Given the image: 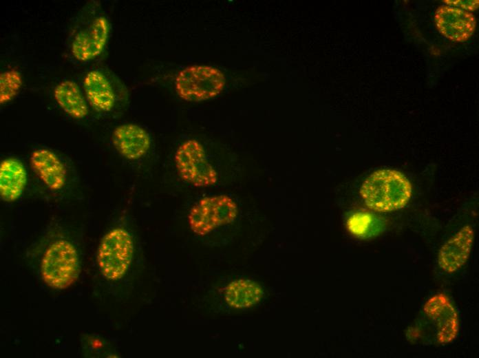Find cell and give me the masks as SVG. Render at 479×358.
Returning <instances> with one entry per match:
<instances>
[{
    "label": "cell",
    "mask_w": 479,
    "mask_h": 358,
    "mask_svg": "<svg viewBox=\"0 0 479 358\" xmlns=\"http://www.w3.org/2000/svg\"><path fill=\"white\" fill-rule=\"evenodd\" d=\"M366 206L376 212H391L401 209L409 202L412 187L401 172L379 169L363 181L359 191Z\"/></svg>",
    "instance_id": "6da1fadb"
},
{
    "label": "cell",
    "mask_w": 479,
    "mask_h": 358,
    "mask_svg": "<svg viewBox=\"0 0 479 358\" xmlns=\"http://www.w3.org/2000/svg\"><path fill=\"white\" fill-rule=\"evenodd\" d=\"M225 83V76L219 69L208 65H193L178 73L175 88L182 100L200 102L219 95Z\"/></svg>",
    "instance_id": "7a4b0ae2"
},
{
    "label": "cell",
    "mask_w": 479,
    "mask_h": 358,
    "mask_svg": "<svg viewBox=\"0 0 479 358\" xmlns=\"http://www.w3.org/2000/svg\"><path fill=\"white\" fill-rule=\"evenodd\" d=\"M41 270L44 282L52 288L69 287L76 282L80 271L76 248L65 240L54 242L43 255Z\"/></svg>",
    "instance_id": "3957f363"
},
{
    "label": "cell",
    "mask_w": 479,
    "mask_h": 358,
    "mask_svg": "<svg viewBox=\"0 0 479 358\" xmlns=\"http://www.w3.org/2000/svg\"><path fill=\"white\" fill-rule=\"evenodd\" d=\"M134 243L129 233L120 228L109 231L102 239L97 251L101 273L106 278H121L131 264Z\"/></svg>",
    "instance_id": "277c9868"
},
{
    "label": "cell",
    "mask_w": 479,
    "mask_h": 358,
    "mask_svg": "<svg viewBox=\"0 0 479 358\" xmlns=\"http://www.w3.org/2000/svg\"><path fill=\"white\" fill-rule=\"evenodd\" d=\"M238 213L235 202L226 195L205 197L190 209L188 222L198 235H205L217 227L233 222Z\"/></svg>",
    "instance_id": "5b68a950"
},
{
    "label": "cell",
    "mask_w": 479,
    "mask_h": 358,
    "mask_svg": "<svg viewBox=\"0 0 479 358\" xmlns=\"http://www.w3.org/2000/svg\"><path fill=\"white\" fill-rule=\"evenodd\" d=\"M174 161L178 175L184 181L197 187L216 183L217 172L198 140L191 139L182 143L175 153Z\"/></svg>",
    "instance_id": "8992f818"
},
{
    "label": "cell",
    "mask_w": 479,
    "mask_h": 358,
    "mask_svg": "<svg viewBox=\"0 0 479 358\" xmlns=\"http://www.w3.org/2000/svg\"><path fill=\"white\" fill-rule=\"evenodd\" d=\"M423 310L432 322L440 344H447L455 340L459 331L458 315L445 294L438 293L429 298Z\"/></svg>",
    "instance_id": "52a82bcc"
},
{
    "label": "cell",
    "mask_w": 479,
    "mask_h": 358,
    "mask_svg": "<svg viewBox=\"0 0 479 358\" xmlns=\"http://www.w3.org/2000/svg\"><path fill=\"white\" fill-rule=\"evenodd\" d=\"M434 21L439 32L454 42H463L470 38L476 24L473 14L447 5L436 10Z\"/></svg>",
    "instance_id": "ba28073f"
},
{
    "label": "cell",
    "mask_w": 479,
    "mask_h": 358,
    "mask_svg": "<svg viewBox=\"0 0 479 358\" xmlns=\"http://www.w3.org/2000/svg\"><path fill=\"white\" fill-rule=\"evenodd\" d=\"M109 35V23L104 17L95 18L80 30L72 43L71 51L80 61L94 59L103 50Z\"/></svg>",
    "instance_id": "9c48e42d"
},
{
    "label": "cell",
    "mask_w": 479,
    "mask_h": 358,
    "mask_svg": "<svg viewBox=\"0 0 479 358\" xmlns=\"http://www.w3.org/2000/svg\"><path fill=\"white\" fill-rule=\"evenodd\" d=\"M473 238L472 227H463L440 249L438 254L439 267L447 273L459 270L469 257Z\"/></svg>",
    "instance_id": "30bf717a"
},
{
    "label": "cell",
    "mask_w": 479,
    "mask_h": 358,
    "mask_svg": "<svg viewBox=\"0 0 479 358\" xmlns=\"http://www.w3.org/2000/svg\"><path fill=\"white\" fill-rule=\"evenodd\" d=\"M112 143L118 153L129 160H137L149 151L151 138L142 127L127 123L118 126L112 134Z\"/></svg>",
    "instance_id": "8fae6325"
},
{
    "label": "cell",
    "mask_w": 479,
    "mask_h": 358,
    "mask_svg": "<svg viewBox=\"0 0 479 358\" xmlns=\"http://www.w3.org/2000/svg\"><path fill=\"white\" fill-rule=\"evenodd\" d=\"M30 162L34 172L47 188L56 191L64 187L67 171L54 152L46 149H36L32 153Z\"/></svg>",
    "instance_id": "7c38bea8"
},
{
    "label": "cell",
    "mask_w": 479,
    "mask_h": 358,
    "mask_svg": "<svg viewBox=\"0 0 479 358\" xmlns=\"http://www.w3.org/2000/svg\"><path fill=\"white\" fill-rule=\"evenodd\" d=\"M27 181V173L23 163L8 158L0 164V197L6 202H13L21 196Z\"/></svg>",
    "instance_id": "4fadbf2b"
},
{
    "label": "cell",
    "mask_w": 479,
    "mask_h": 358,
    "mask_svg": "<svg viewBox=\"0 0 479 358\" xmlns=\"http://www.w3.org/2000/svg\"><path fill=\"white\" fill-rule=\"evenodd\" d=\"M84 90L90 105L98 112L110 111L115 103V94L107 78L100 72L92 70L84 78Z\"/></svg>",
    "instance_id": "5bb4252c"
},
{
    "label": "cell",
    "mask_w": 479,
    "mask_h": 358,
    "mask_svg": "<svg viewBox=\"0 0 479 358\" xmlns=\"http://www.w3.org/2000/svg\"><path fill=\"white\" fill-rule=\"evenodd\" d=\"M263 295L264 291L262 286L248 279L232 281L224 290L226 303L235 308L251 307L259 303Z\"/></svg>",
    "instance_id": "9a60e30c"
},
{
    "label": "cell",
    "mask_w": 479,
    "mask_h": 358,
    "mask_svg": "<svg viewBox=\"0 0 479 358\" xmlns=\"http://www.w3.org/2000/svg\"><path fill=\"white\" fill-rule=\"evenodd\" d=\"M54 96L59 106L70 116L83 118L88 114V106L78 85L72 81H64L54 90Z\"/></svg>",
    "instance_id": "2e32d148"
},
{
    "label": "cell",
    "mask_w": 479,
    "mask_h": 358,
    "mask_svg": "<svg viewBox=\"0 0 479 358\" xmlns=\"http://www.w3.org/2000/svg\"><path fill=\"white\" fill-rule=\"evenodd\" d=\"M22 84L20 73L16 70L4 72L0 76V103L11 101L18 94Z\"/></svg>",
    "instance_id": "e0dca14e"
},
{
    "label": "cell",
    "mask_w": 479,
    "mask_h": 358,
    "mask_svg": "<svg viewBox=\"0 0 479 358\" xmlns=\"http://www.w3.org/2000/svg\"><path fill=\"white\" fill-rule=\"evenodd\" d=\"M372 218L365 213H356L348 221L349 230L357 236H364L370 231V225L372 223Z\"/></svg>",
    "instance_id": "ac0fdd59"
},
{
    "label": "cell",
    "mask_w": 479,
    "mask_h": 358,
    "mask_svg": "<svg viewBox=\"0 0 479 358\" xmlns=\"http://www.w3.org/2000/svg\"><path fill=\"white\" fill-rule=\"evenodd\" d=\"M444 2L447 5L464 10H475L478 8V0H446Z\"/></svg>",
    "instance_id": "d6986e66"
}]
</instances>
